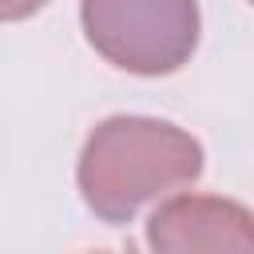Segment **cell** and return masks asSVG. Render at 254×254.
<instances>
[{
	"mask_svg": "<svg viewBox=\"0 0 254 254\" xmlns=\"http://www.w3.org/2000/svg\"><path fill=\"white\" fill-rule=\"evenodd\" d=\"M202 175V143L151 115H111L103 119L75 167L79 194L91 214L111 226L131 222L151 198L190 187Z\"/></svg>",
	"mask_w": 254,
	"mask_h": 254,
	"instance_id": "cell-1",
	"label": "cell"
},
{
	"mask_svg": "<svg viewBox=\"0 0 254 254\" xmlns=\"http://www.w3.org/2000/svg\"><path fill=\"white\" fill-rule=\"evenodd\" d=\"M87 44L131 75H171L198 48V0H79Z\"/></svg>",
	"mask_w": 254,
	"mask_h": 254,
	"instance_id": "cell-2",
	"label": "cell"
},
{
	"mask_svg": "<svg viewBox=\"0 0 254 254\" xmlns=\"http://www.w3.org/2000/svg\"><path fill=\"white\" fill-rule=\"evenodd\" d=\"M151 254H254L250 210L222 194H175L147 218Z\"/></svg>",
	"mask_w": 254,
	"mask_h": 254,
	"instance_id": "cell-3",
	"label": "cell"
},
{
	"mask_svg": "<svg viewBox=\"0 0 254 254\" xmlns=\"http://www.w3.org/2000/svg\"><path fill=\"white\" fill-rule=\"evenodd\" d=\"M44 4H48V0H0V24H8V20H28V16H36Z\"/></svg>",
	"mask_w": 254,
	"mask_h": 254,
	"instance_id": "cell-4",
	"label": "cell"
}]
</instances>
